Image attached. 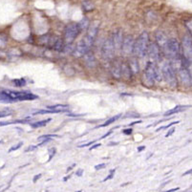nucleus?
<instances>
[{"instance_id":"8fccbe9b","label":"nucleus","mask_w":192,"mask_h":192,"mask_svg":"<svg viewBox=\"0 0 192 192\" xmlns=\"http://www.w3.org/2000/svg\"><path fill=\"white\" fill-rule=\"evenodd\" d=\"M180 187H177V188H172V189H169L168 191H176V190H179Z\"/></svg>"},{"instance_id":"aec40b11","label":"nucleus","mask_w":192,"mask_h":192,"mask_svg":"<svg viewBox=\"0 0 192 192\" xmlns=\"http://www.w3.org/2000/svg\"><path fill=\"white\" fill-rule=\"evenodd\" d=\"M188 107H190V106H186V105H178V106L174 107L173 109H170V110H168L167 112H165V113H164V116L167 117V116L174 115L175 113L182 112V111H184V109H186V108H188Z\"/></svg>"},{"instance_id":"0eeeda50","label":"nucleus","mask_w":192,"mask_h":192,"mask_svg":"<svg viewBox=\"0 0 192 192\" xmlns=\"http://www.w3.org/2000/svg\"><path fill=\"white\" fill-rule=\"evenodd\" d=\"M99 26H100V23L98 21H95L92 24H90L89 27H88V31H87V35L86 36L83 38V40L91 47L92 44L94 43L96 37H97L98 32H99Z\"/></svg>"},{"instance_id":"e433bc0d","label":"nucleus","mask_w":192,"mask_h":192,"mask_svg":"<svg viewBox=\"0 0 192 192\" xmlns=\"http://www.w3.org/2000/svg\"><path fill=\"white\" fill-rule=\"evenodd\" d=\"M95 142H96V140H92V141H89V142H87V143H84V145H79V147H86V146H89V145H93V143H95Z\"/></svg>"},{"instance_id":"58836bf2","label":"nucleus","mask_w":192,"mask_h":192,"mask_svg":"<svg viewBox=\"0 0 192 192\" xmlns=\"http://www.w3.org/2000/svg\"><path fill=\"white\" fill-rule=\"evenodd\" d=\"M49 153H50V158H49V161H51V160H52V158L54 157L55 153H56V149H55V148H54V149H50V150H49Z\"/></svg>"},{"instance_id":"f03ea898","label":"nucleus","mask_w":192,"mask_h":192,"mask_svg":"<svg viewBox=\"0 0 192 192\" xmlns=\"http://www.w3.org/2000/svg\"><path fill=\"white\" fill-rule=\"evenodd\" d=\"M7 97L9 99V102H16L22 101H33L37 99L38 97L33 93L25 92V91H13V90H5Z\"/></svg>"},{"instance_id":"20e7f679","label":"nucleus","mask_w":192,"mask_h":192,"mask_svg":"<svg viewBox=\"0 0 192 192\" xmlns=\"http://www.w3.org/2000/svg\"><path fill=\"white\" fill-rule=\"evenodd\" d=\"M162 75L165 81L168 83L171 87L177 86V79L174 69L170 63H164L162 69Z\"/></svg>"},{"instance_id":"cd10ccee","label":"nucleus","mask_w":192,"mask_h":192,"mask_svg":"<svg viewBox=\"0 0 192 192\" xmlns=\"http://www.w3.org/2000/svg\"><path fill=\"white\" fill-rule=\"evenodd\" d=\"M54 113H59L58 110H38L34 113V115H43V114H54Z\"/></svg>"},{"instance_id":"2f4dec72","label":"nucleus","mask_w":192,"mask_h":192,"mask_svg":"<svg viewBox=\"0 0 192 192\" xmlns=\"http://www.w3.org/2000/svg\"><path fill=\"white\" fill-rule=\"evenodd\" d=\"M63 51H64V52H66V53H73L74 49H73V47H72L71 43H69V44H67L66 46H64V48H63Z\"/></svg>"},{"instance_id":"c03bdc74","label":"nucleus","mask_w":192,"mask_h":192,"mask_svg":"<svg viewBox=\"0 0 192 192\" xmlns=\"http://www.w3.org/2000/svg\"><path fill=\"white\" fill-rule=\"evenodd\" d=\"M141 123V121H137V122H134V123H131L130 124H128L129 126H132V125H134V124H138V123Z\"/></svg>"},{"instance_id":"a878e982","label":"nucleus","mask_w":192,"mask_h":192,"mask_svg":"<svg viewBox=\"0 0 192 192\" xmlns=\"http://www.w3.org/2000/svg\"><path fill=\"white\" fill-rule=\"evenodd\" d=\"M119 117H122V115L119 114V115H117V116H115V117H112V118H110L108 121H106L103 124H101V125H100V126H97V128H100V127H106V126H108V125H110V124H112L113 123H115L117 119H118V118Z\"/></svg>"},{"instance_id":"603ef678","label":"nucleus","mask_w":192,"mask_h":192,"mask_svg":"<svg viewBox=\"0 0 192 192\" xmlns=\"http://www.w3.org/2000/svg\"><path fill=\"white\" fill-rule=\"evenodd\" d=\"M191 133H192V132H191Z\"/></svg>"},{"instance_id":"a19ab883","label":"nucleus","mask_w":192,"mask_h":192,"mask_svg":"<svg viewBox=\"0 0 192 192\" xmlns=\"http://www.w3.org/2000/svg\"><path fill=\"white\" fill-rule=\"evenodd\" d=\"M174 131H175V128H171L168 132H167V134L165 135V137L167 138V137H169V136H171L173 133H174Z\"/></svg>"},{"instance_id":"ea45409f","label":"nucleus","mask_w":192,"mask_h":192,"mask_svg":"<svg viewBox=\"0 0 192 192\" xmlns=\"http://www.w3.org/2000/svg\"><path fill=\"white\" fill-rule=\"evenodd\" d=\"M36 147H38L37 145H32V146H29L27 149H26V152H29V151H33V150H35Z\"/></svg>"},{"instance_id":"a211bd4d","label":"nucleus","mask_w":192,"mask_h":192,"mask_svg":"<svg viewBox=\"0 0 192 192\" xmlns=\"http://www.w3.org/2000/svg\"><path fill=\"white\" fill-rule=\"evenodd\" d=\"M83 57H84V61H85L87 66H89V67H95L96 66V63H97V61H96V58H95L93 53H91L89 51Z\"/></svg>"},{"instance_id":"c756f323","label":"nucleus","mask_w":192,"mask_h":192,"mask_svg":"<svg viewBox=\"0 0 192 192\" xmlns=\"http://www.w3.org/2000/svg\"><path fill=\"white\" fill-rule=\"evenodd\" d=\"M7 44V36L3 34H0V48L4 47Z\"/></svg>"},{"instance_id":"4468645a","label":"nucleus","mask_w":192,"mask_h":192,"mask_svg":"<svg viewBox=\"0 0 192 192\" xmlns=\"http://www.w3.org/2000/svg\"><path fill=\"white\" fill-rule=\"evenodd\" d=\"M122 30H117L114 32L113 36H112V41L115 47V50H122V45H123V35Z\"/></svg>"},{"instance_id":"4c0bfd02","label":"nucleus","mask_w":192,"mask_h":192,"mask_svg":"<svg viewBox=\"0 0 192 192\" xmlns=\"http://www.w3.org/2000/svg\"><path fill=\"white\" fill-rule=\"evenodd\" d=\"M123 134H125V135H131V134H132V129H131V128L123 129Z\"/></svg>"},{"instance_id":"49530a36","label":"nucleus","mask_w":192,"mask_h":192,"mask_svg":"<svg viewBox=\"0 0 192 192\" xmlns=\"http://www.w3.org/2000/svg\"><path fill=\"white\" fill-rule=\"evenodd\" d=\"M112 131H113V130H111V131H109V132H108L107 134H105V135H103V136L101 137V139H104V138H106V137H108L109 135H111V133H112Z\"/></svg>"},{"instance_id":"f704fd0d","label":"nucleus","mask_w":192,"mask_h":192,"mask_svg":"<svg viewBox=\"0 0 192 192\" xmlns=\"http://www.w3.org/2000/svg\"><path fill=\"white\" fill-rule=\"evenodd\" d=\"M115 171H116L115 169H112V170L110 171V174H109V175H108V176H107V177H106V178H105V179L103 180V182H105V181H107V180H110V179H112V178L114 177V173H115Z\"/></svg>"},{"instance_id":"b1692460","label":"nucleus","mask_w":192,"mask_h":192,"mask_svg":"<svg viewBox=\"0 0 192 192\" xmlns=\"http://www.w3.org/2000/svg\"><path fill=\"white\" fill-rule=\"evenodd\" d=\"M78 25H79V28H80V32H81V31H83V30H87V29H88V27H89V25H90V21L88 20L87 17H83L82 20L78 24Z\"/></svg>"},{"instance_id":"9d476101","label":"nucleus","mask_w":192,"mask_h":192,"mask_svg":"<svg viewBox=\"0 0 192 192\" xmlns=\"http://www.w3.org/2000/svg\"><path fill=\"white\" fill-rule=\"evenodd\" d=\"M89 50H90V46L82 39L78 43V45L76 46L72 55H73L75 58H81L85 54H87L89 52Z\"/></svg>"},{"instance_id":"72a5a7b5","label":"nucleus","mask_w":192,"mask_h":192,"mask_svg":"<svg viewBox=\"0 0 192 192\" xmlns=\"http://www.w3.org/2000/svg\"><path fill=\"white\" fill-rule=\"evenodd\" d=\"M56 137H58V135H54V134H51V135H43V136H41V137L38 138V140H45V139H47V138H56Z\"/></svg>"},{"instance_id":"bb28decb","label":"nucleus","mask_w":192,"mask_h":192,"mask_svg":"<svg viewBox=\"0 0 192 192\" xmlns=\"http://www.w3.org/2000/svg\"><path fill=\"white\" fill-rule=\"evenodd\" d=\"M13 83L16 86V87H23L26 85V80L24 79H16L13 80Z\"/></svg>"},{"instance_id":"f8f14e48","label":"nucleus","mask_w":192,"mask_h":192,"mask_svg":"<svg viewBox=\"0 0 192 192\" xmlns=\"http://www.w3.org/2000/svg\"><path fill=\"white\" fill-rule=\"evenodd\" d=\"M179 77H180V80H181V81H182V83L184 85H185L186 87L191 86L192 78H191L189 71L187 70V67L182 66V67L179 68Z\"/></svg>"},{"instance_id":"7ed1b4c3","label":"nucleus","mask_w":192,"mask_h":192,"mask_svg":"<svg viewBox=\"0 0 192 192\" xmlns=\"http://www.w3.org/2000/svg\"><path fill=\"white\" fill-rule=\"evenodd\" d=\"M163 50L167 56L170 58H178L180 54V44L176 38H170L167 40Z\"/></svg>"},{"instance_id":"2eb2a0df","label":"nucleus","mask_w":192,"mask_h":192,"mask_svg":"<svg viewBox=\"0 0 192 192\" xmlns=\"http://www.w3.org/2000/svg\"><path fill=\"white\" fill-rule=\"evenodd\" d=\"M111 74L115 79H121L122 78V63L116 61L111 67Z\"/></svg>"},{"instance_id":"473e14b6","label":"nucleus","mask_w":192,"mask_h":192,"mask_svg":"<svg viewBox=\"0 0 192 192\" xmlns=\"http://www.w3.org/2000/svg\"><path fill=\"white\" fill-rule=\"evenodd\" d=\"M22 145H23V142H18L16 145H14V146L11 147V149L9 150V152H13V151H15V150L19 149V148L22 146Z\"/></svg>"},{"instance_id":"3c124183","label":"nucleus","mask_w":192,"mask_h":192,"mask_svg":"<svg viewBox=\"0 0 192 192\" xmlns=\"http://www.w3.org/2000/svg\"><path fill=\"white\" fill-rule=\"evenodd\" d=\"M0 143H2V140H0Z\"/></svg>"},{"instance_id":"c85d7f7f","label":"nucleus","mask_w":192,"mask_h":192,"mask_svg":"<svg viewBox=\"0 0 192 192\" xmlns=\"http://www.w3.org/2000/svg\"><path fill=\"white\" fill-rule=\"evenodd\" d=\"M11 115H13V111L11 109H5V110L0 111V118H5Z\"/></svg>"},{"instance_id":"7c9ffc66","label":"nucleus","mask_w":192,"mask_h":192,"mask_svg":"<svg viewBox=\"0 0 192 192\" xmlns=\"http://www.w3.org/2000/svg\"><path fill=\"white\" fill-rule=\"evenodd\" d=\"M177 123H179V122L177 121V122H173V123H169L168 125H166V126H161V127H159V128H157V132H159V131H161V130H163V129H167V128H170V127H172L174 124H177Z\"/></svg>"},{"instance_id":"c9c22d12","label":"nucleus","mask_w":192,"mask_h":192,"mask_svg":"<svg viewBox=\"0 0 192 192\" xmlns=\"http://www.w3.org/2000/svg\"><path fill=\"white\" fill-rule=\"evenodd\" d=\"M105 166H106V164H105V163H101V164L96 165V166H95V169H96V170H101V169L104 168Z\"/></svg>"},{"instance_id":"ddd939ff","label":"nucleus","mask_w":192,"mask_h":192,"mask_svg":"<svg viewBox=\"0 0 192 192\" xmlns=\"http://www.w3.org/2000/svg\"><path fill=\"white\" fill-rule=\"evenodd\" d=\"M147 54L153 62L158 61L160 59V47L158 46V44L156 42H152V43L148 44Z\"/></svg>"},{"instance_id":"5701e85b","label":"nucleus","mask_w":192,"mask_h":192,"mask_svg":"<svg viewBox=\"0 0 192 192\" xmlns=\"http://www.w3.org/2000/svg\"><path fill=\"white\" fill-rule=\"evenodd\" d=\"M128 64H129V66H130V68H131V70H132V72H133V74H138V73H139L140 68H139L138 60H137L136 58H132Z\"/></svg>"},{"instance_id":"4be33fe9","label":"nucleus","mask_w":192,"mask_h":192,"mask_svg":"<svg viewBox=\"0 0 192 192\" xmlns=\"http://www.w3.org/2000/svg\"><path fill=\"white\" fill-rule=\"evenodd\" d=\"M82 8L85 12H92L95 9V5L91 0H84L82 2Z\"/></svg>"},{"instance_id":"412c9836","label":"nucleus","mask_w":192,"mask_h":192,"mask_svg":"<svg viewBox=\"0 0 192 192\" xmlns=\"http://www.w3.org/2000/svg\"><path fill=\"white\" fill-rule=\"evenodd\" d=\"M48 108L52 109V110H58L59 113L67 112L70 109L69 105H67V104H57V105H53V106H48Z\"/></svg>"},{"instance_id":"dca6fc26","label":"nucleus","mask_w":192,"mask_h":192,"mask_svg":"<svg viewBox=\"0 0 192 192\" xmlns=\"http://www.w3.org/2000/svg\"><path fill=\"white\" fill-rule=\"evenodd\" d=\"M133 76V72L128 63H122V77L125 80H130Z\"/></svg>"},{"instance_id":"423d86ee","label":"nucleus","mask_w":192,"mask_h":192,"mask_svg":"<svg viewBox=\"0 0 192 192\" xmlns=\"http://www.w3.org/2000/svg\"><path fill=\"white\" fill-rule=\"evenodd\" d=\"M80 33V30L79 28L78 24H69L68 26H66L64 31V41L67 44L72 43L77 38Z\"/></svg>"},{"instance_id":"37998d69","label":"nucleus","mask_w":192,"mask_h":192,"mask_svg":"<svg viewBox=\"0 0 192 192\" xmlns=\"http://www.w3.org/2000/svg\"><path fill=\"white\" fill-rule=\"evenodd\" d=\"M40 177H41V174H38V175L35 176V177H34V183H36V181H37Z\"/></svg>"},{"instance_id":"a18cd8bd","label":"nucleus","mask_w":192,"mask_h":192,"mask_svg":"<svg viewBox=\"0 0 192 192\" xmlns=\"http://www.w3.org/2000/svg\"><path fill=\"white\" fill-rule=\"evenodd\" d=\"M82 173H83V170L82 169H79L78 172H77V176H81Z\"/></svg>"},{"instance_id":"1a4fd4ad","label":"nucleus","mask_w":192,"mask_h":192,"mask_svg":"<svg viewBox=\"0 0 192 192\" xmlns=\"http://www.w3.org/2000/svg\"><path fill=\"white\" fill-rule=\"evenodd\" d=\"M158 69L154 62L149 61L146 64V67L145 69V75L146 80L150 82V84H153L155 80H157V74H158Z\"/></svg>"},{"instance_id":"09e8293b","label":"nucleus","mask_w":192,"mask_h":192,"mask_svg":"<svg viewBox=\"0 0 192 192\" xmlns=\"http://www.w3.org/2000/svg\"><path fill=\"white\" fill-rule=\"evenodd\" d=\"M145 148V146H140V147L138 148V151H139V152H140V151H142Z\"/></svg>"},{"instance_id":"9b49d317","label":"nucleus","mask_w":192,"mask_h":192,"mask_svg":"<svg viewBox=\"0 0 192 192\" xmlns=\"http://www.w3.org/2000/svg\"><path fill=\"white\" fill-rule=\"evenodd\" d=\"M134 38L132 36H126L123 37V45H122V51L124 55H130L134 51Z\"/></svg>"},{"instance_id":"de8ad7c7","label":"nucleus","mask_w":192,"mask_h":192,"mask_svg":"<svg viewBox=\"0 0 192 192\" xmlns=\"http://www.w3.org/2000/svg\"><path fill=\"white\" fill-rule=\"evenodd\" d=\"M188 174H192V169H190V170L186 171L185 173H184V176H185V175H188Z\"/></svg>"},{"instance_id":"39448f33","label":"nucleus","mask_w":192,"mask_h":192,"mask_svg":"<svg viewBox=\"0 0 192 192\" xmlns=\"http://www.w3.org/2000/svg\"><path fill=\"white\" fill-rule=\"evenodd\" d=\"M184 58L188 64L192 65V37L189 35H185L182 40Z\"/></svg>"},{"instance_id":"79ce46f5","label":"nucleus","mask_w":192,"mask_h":192,"mask_svg":"<svg viewBox=\"0 0 192 192\" xmlns=\"http://www.w3.org/2000/svg\"><path fill=\"white\" fill-rule=\"evenodd\" d=\"M101 146V143H96L95 145H93V146H91L90 148H89V150H93V149H96L97 147H100Z\"/></svg>"},{"instance_id":"f3484780","label":"nucleus","mask_w":192,"mask_h":192,"mask_svg":"<svg viewBox=\"0 0 192 192\" xmlns=\"http://www.w3.org/2000/svg\"><path fill=\"white\" fill-rule=\"evenodd\" d=\"M167 40H168V38H167V36H166L162 32H161V31L157 32V34H156V41H157V42H156V43L158 44L159 47L164 48V46H165Z\"/></svg>"},{"instance_id":"f257e3e1","label":"nucleus","mask_w":192,"mask_h":192,"mask_svg":"<svg viewBox=\"0 0 192 192\" xmlns=\"http://www.w3.org/2000/svg\"><path fill=\"white\" fill-rule=\"evenodd\" d=\"M148 34L146 32L141 33L139 37L135 40L134 43V51L133 53L139 57V58H143L146 53H147V48H148Z\"/></svg>"},{"instance_id":"6e6552de","label":"nucleus","mask_w":192,"mask_h":192,"mask_svg":"<svg viewBox=\"0 0 192 192\" xmlns=\"http://www.w3.org/2000/svg\"><path fill=\"white\" fill-rule=\"evenodd\" d=\"M115 47L112 41V38H108L104 41L102 47H101V55L103 57V58L110 60L114 58L115 55Z\"/></svg>"},{"instance_id":"393cba45","label":"nucleus","mask_w":192,"mask_h":192,"mask_svg":"<svg viewBox=\"0 0 192 192\" xmlns=\"http://www.w3.org/2000/svg\"><path fill=\"white\" fill-rule=\"evenodd\" d=\"M51 122V118H48V119H43V121H39V122H36V123H34L31 124V126L33 128H38V127H43L45 125H47Z\"/></svg>"},{"instance_id":"6ab92c4d","label":"nucleus","mask_w":192,"mask_h":192,"mask_svg":"<svg viewBox=\"0 0 192 192\" xmlns=\"http://www.w3.org/2000/svg\"><path fill=\"white\" fill-rule=\"evenodd\" d=\"M52 48H54V50L58 51V52H61L63 51V48H64V41L59 38V37H57L52 45Z\"/></svg>"}]
</instances>
